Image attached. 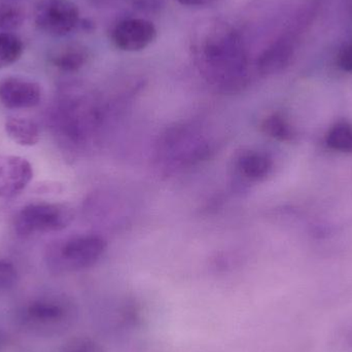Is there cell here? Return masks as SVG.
<instances>
[{
	"instance_id": "6da1fadb",
	"label": "cell",
	"mask_w": 352,
	"mask_h": 352,
	"mask_svg": "<svg viewBox=\"0 0 352 352\" xmlns=\"http://www.w3.org/2000/svg\"><path fill=\"white\" fill-rule=\"evenodd\" d=\"M199 58L205 72L223 86L237 84L245 69V54L237 33L217 26L205 35L199 47Z\"/></svg>"
},
{
	"instance_id": "7a4b0ae2",
	"label": "cell",
	"mask_w": 352,
	"mask_h": 352,
	"mask_svg": "<svg viewBox=\"0 0 352 352\" xmlns=\"http://www.w3.org/2000/svg\"><path fill=\"white\" fill-rule=\"evenodd\" d=\"M74 219L72 210L60 203H32L23 207L14 219L16 233L21 237L61 231Z\"/></svg>"
},
{
	"instance_id": "3957f363",
	"label": "cell",
	"mask_w": 352,
	"mask_h": 352,
	"mask_svg": "<svg viewBox=\"0 0 352 352\" xmlns=\"http://www.w3.org/2000/svg\"><path fill=\"white\" fill-rule=\"evenodd\" d=\"M80 22V10L70 0H41L35 8V26L53 36L69 34Z\"/></svg>"
},
{
	"instance_id": "277c9868",
	"label": "cell",
	"mask_w": 352,
	"mask_h": 352,
	"mask_svg": "<svg viewBox=\"0 0 352 352\" xmlns=\"http://www.w3.org/2000/svg\"><path fill=\"white\" fill-rule=\"evenodd\" d=\"M105 248L107 243L98 236H76L54 250L51 258L62 268L78 270L94 264L102 256Z\"/></svg>"
},
{
	"instance_id": "5b68a950",
	"label": "cell",
	"mask_w": 352,
	"mask_h": 352,
	"mask_svg": "<svg viewBox=\"0 0 352 352\" xmlns=\"http://www.w3.org/2000/svg\"><path fill=\"white\" fill-rule=\"evenodd\" d=\"M111 41L124 52H140L157 38V29L151 21L131 18L121 21L111 31Z\"/></svg>"
},
{
	"instance_id": "8992f818",
	"label": "cell",
	"mask_w": 352,
	"mask_h": 352,
	"mask_svg": "<svg viewBox=\"0 0 352 352\" xmlns=\"http://www.w3.org/2000/svg\"><path fill=\"white\" fill-rule=\"evenodd\" d=\"M33 177L32 165L19 156L0 155V198L20 195Z\"/></svg>"
},
{
	"instance_id": "52a82bcc",
	"label": "cell",
	"mask_w": 352,
	"mask_h": 352,
	"mask_svg": "<svg viewBox=\"0 0 352 352\" xmlns=\"http://www.w3.org/2000/svg\"><path fill=\"white\" fill-rule=\"evenodd\" d=\"M41 86L27 78L8 76L0 80V103L8 109H28L39 104Z\"/></svg>"
},
{
	"instance_id": "ba28073f",
	"label": "cell",
	"mask_w": 352,
	"mask_h": 352,
	"mask_svg": "<svg viewBox=\"0 0 352 352\" xmlns=\"http://www.w3.org/2000/svg\"><path fill=\"white\" fill-rule=\"evenodd\" d=\"M294 56V47L287 39H280L269 47L261 55L258 69L264 76L278 74L289 65Z\"/></svg>"
},
{
	"instance_id": "9c48e42d",
	"label": "cell",
	"mask_w": 352,
	"mask_h": 352,
	"mask_svg": "<svg viewBox=\"0 0 352 352\" xmlns=\"http://www.w3.org/2000/svg\"><path fill=\"white\" fill-rule=\"evenodd\" d=\"M89 52L86 47L76 43L62 45L50 54L52 66L64 72H74L86 65Z\"/></svg>"
},
{
	"instance_id": "30bf717a",
	"label": "cell",
	"mask_w": 352,
	"mask_h": 352,
	"mask_svg": "<svg viewBox=\"0 0 352 352\" xmlns=\"http://www.w3.org/2000/svg\"><path fill=\"white\" fill-rule=\"evenodd\" d=\"M4 129L8 138L19 146H36L41 140L38 125L27 118H10L4 124Z\"/></svg>"
},
{
	"instance_id": "8fae6325",
	"label": "cell",
	"mask_w": 352,
	"mask_h": 352,
	"mask_svg": "<svg viewBox=\"0 0 352 352\" xmlns=\"http://www.w3.org/2000/svg\"><path fill=\"white\" fill-rule=\"evenodd\" d=\"M237 166L241 175L248 179L261 180L272 170V161L263 153L248 152L241 155Z\"/></svg>"
},
{
	"instance_id": "7c38bea8",
	"label": "cell",
	"mask_w": 352,
	"mask_h": 352,
	"mask_svg": "<svg viewBox=\"0 0 352 352\" xmlns=\"http://www.w3.org/2000/svg\"><path fill=\"white\" fill-rule=\"evenodd\" d=\"M326 142L331 150L352 153V125L346 122L335 124L326 135Z\"/></svg>"
},
{
	"instance_id": "4fadbf2b",
	"label": "cell",
	"mask_w": 352,
	"mask_h": 352,
	"mask_svg": "<svg viewBox=\"0 0 352 352\" xmlns=\"http://www.w3.org/2000/svg\"><path fill=\"white\" fill-rule=\"evenodd\" d=\"M22 41L12 33H0V69L16 63L23 54Z\"/></svg>"
},
{
	"instance_id": "5bb4252c",
	"label": "cell",
	"mask_w": 352,
	"mask_h": 352,
	"mask_svg": "<svg viewBox=\"0 0 352 352\" xmlns=\"http://www.w3.org/2000/svg\"><path fill=\"white\" fill-rule=\"evenodd\" d=\"M63 316V309L58 304L52 302L39 301L31 304L26 310V316L30 322H55Z\"/></svg>"
},
{
	"instance_id": "9a60e30c",
	"label": "cell",
	"mask_w": 352,
	"mask_h": 352,
	"mask_svg": "<svg viewBox=\"0 0 352 352\" xmlns=\"http://www.w3.org/2000/svg\"><path fill=\"white\" fill-rule=\"evenodd\" d=\"M267 135L280 142H291L295 138V132L291 124L279 113L269 116L262 125Z\"/></svg>"
},
{
	"instance_id": "2e32d148",
	"label": "cell",
	"mask_w": 352,
	"mask_h": 352,
	"mask_svg": "<svg viewBox=\"0 0 352 352\" xmlns=\"http://www.w3.org/2000/svg\"><path fill=\"white\" fill-rule=\"evenodd\" d=\"M24 21L25 12L22 6L0 0V29L14 30L22 26Z\"/></svg>"
},
{
	"instance_id": "e0dca14e",
	"label": "cell",
	"mask_w": 352,
	"mask_h": 352,
	"mask_svg": "<svg viewBox=\"0 0 352 352\" xmlns=\"http://www.w3.org/2000/svg\"><path fill=\"white\" fill-rule=\"evenodd\" d=\"M18 280V272L8 261H0V292L12 289Z\"/></svg>"
},
{
	"instance_id": "ac0fdd59",
	"label": "cell",
	"mask_w": 352,
	"mask_h": 352,
	"mask_svg": "<svg viewBox=\"0 0 352 352\" xmlns=\"http://www.w3.org/2000/svg\"><path fill=\"white\" fill-rule=\"evenodd\" d=\"M337 63L343 72H352V41L346 43L339 52Z\"/></svg>"
},
{
	"instance_id": "d6986e66",
	"label": "cell",
	"mask_w": 352,
	"mask_h": 352,
	"mask_svg": "<svg viewBox=\"0 0 352 352\" xmlns=\"http://www.w3.org/2000/svg\"><path fill=\"white\" fill-rule=\"evenodd\" d=\"M133 6L142 12H155L162 6V0H134Z\"/></svg>"
},
{
	"instance_id": "ffe728a7",
	"label": "cell",
	"mask_w": 352,
	"mask_h": 352,
	"mask_svg": "<svg viewBox=\"0 0 352 352\" xmlns=\"http://www.w3.org/2000/svg\"><path fill=\"white\" fill-rule=\"evenodd\" d=\"M177 1L184 4V6H206V4L212 3V2L217 1V0H177Z\"/></svg>"
},
{
	"instance_id": "44dd1931",
	"label": "cell",
	"mask_w": 352,
	"mask_h": 352,
	"mask_svg": "<svg viewBox=\"0 0 352 352\" xmlns=\"http://www.w3.org/2000/svg\"><path fill=\"white\" fill-rule=\"evenodd\" d=\"M345 8H346L347 14L352 21V0H345Z\"/></svg>"
}]
</instances>
